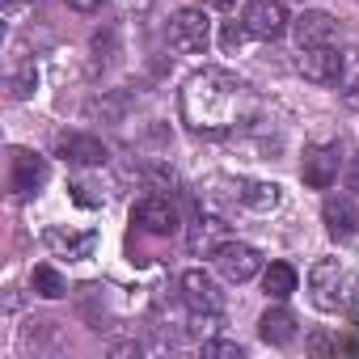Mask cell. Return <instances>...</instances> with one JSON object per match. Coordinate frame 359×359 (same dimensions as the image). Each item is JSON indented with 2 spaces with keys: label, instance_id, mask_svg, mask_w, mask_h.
I'll list each match as a JSON object with an SVG mask.
<instances>
[{
  "label": "cell",
  "instance_id": "16",
  "mask_svg": "<svg viewBox=\"0 0 359 359\" xmlns=\"http://www.w3.org/2000/svg\"><path fill=\"white\" fill-rule=\"evenodd\" d=\"M262 287H266L271 300H287V296L296 292V271H292L287 262H271L266 275H262Z\"/></svg>",
  "mask_w": 359,
  "mask_h": 359
},
{
  "label": "cell",
  "instance_id": "20",
  "mask_svg": "<svg viewBox=\"0 0 359 359\" xmlns=\"http://www.w3.org/2000/svg\"><path fill=\"white\" fill-rule=\"evenodd\" d=\"M342 93H351V89H359V51L355 47H346L342 51V60H338V81H334Z\"/></svg>",
  "mask_w": 359,
  "mask_h": 359
},
{
  "label": "cell",
  "instance_id": "3",
  "mask_svg": "<svg viewBox=\"0 0 359 359\" xmlns=\"http://www.w3.org/2000/svg\"><path fill=\"white\" fill-rule=\"evenodd\" d=\"M346 275H342V266L334 262V258H321V262H313V271H309V292H313V304L321 309V313H338L342 304H346Z\"/></svg>",
  "mask_w": 359,
  "mask_h": 359
},
{
  "label": "cell",
  "instance_id": "21",
  "mask_svg": "<svg viewBox=\"0 0 359 359\" xmlns=\"http://www.w3.org/2000/svg\"><path fill=\"white\" fill-rule=\"evenodd\" d=\"M34 81H39V72H34V64H26V68H18V72L9 76V97H13V102H22V97H30V93H34Z\"/></svg>",
  "mask_w": 359,
  "mask_h": 359
},
{
  "label": "cell",
  "instance_id": "19",
  "mask_svg": "<svg viewBox=\"0 0 359 359\" xmlns=\"http://www.w3.org/2000/svg\"><path fill=\"white\" fill-rule=\"evenodd\" d=\"M30 287H34L39 296H47V300H60V296H68V283H64V275H60L55 266H34V275H30Z\"/></svg>",
  "mask_w": 359,
  "mask_h": 359
},
{
  "label": "cell",
  "instance_id": "5",
  "mask_svg": "<svg viewBox=\"0 0 359 359\" xmlns=\"http://www.w3.org/2000/svg\"><path fill=\"white\" fill-rule=\"evenodd\" d=\"M216 266H220V275H224V279L245 283V279H254V275L262 271V254H258L254 245L229 241V245H220V250H216Z\"/></svg>",
  "mask_w": 359,
  "mask_h": 359
},
{
  "label": "cell",
  "instance_id": "9",
  "mask_svg": "<svg viewBox=\"0 0 359 359\" xmlns=\"http://www.w3.org/2000/svg\"><path fill=\"white\" fill-rule=\"evenodd\" d=\"M321 216H325V229H330L334 241H351L359 233V208H355L351 195H330L325 208H321Z\"/></svg>",
  "mask_w": 359,
  "mask_h": 359
},
{
  "label": "cell",
  "instance_id": "11",
  "mask_svg": "<svg viewBox=\"0 0 359 359\" xmlns=\"http://www.w3.org/2000/svg\"><path fill=\"white\" fill-rule=\"evenodd\" d=\"M229 241H233V237H229V224H224V220H216V216L195 220V229L187 233V250H191V254H203V258H208V254L216 258V250H220V245H229Z\"/></svg>",
  "mask_w": 359,
  "mask_h": 359
},
{
  "label": "cell",
  "instance_id": "4",
  "mask_svg": "<svg viewBox=\"0 0 359 359\" xmlns=\"http://www.w3.org/2000/svg\"><path fill=\"white\" fill-rule=\"evenodd\" d=\"M245 30L254 34V39H279L283 30H287V5L283 0H250L245 5Z\"/></svg>",
  "mask_w": 359,
  "mask_h": 359
},
{
  "label": "cell",
  "instance_id": "10",
  "mask_svg": "<svg viewBox=\"0 0 359 359\" xmlns=\"http://www.w3.org/2000/svg\"><path fill=\"white\" fill-rule=\"evenodd\" d=\"M47 182V161L30 148H18L13 152V191L18 195H34L39 187Z\"/></svg>",
  "mask_w": 359,
  "mask_h": 359
},
{
  "label": "cell",
  "instance_id": "23",
  "mask_svg": "<svg viewBox=\"0 0 359 359\" xmlns=\"http://www.w3.org/2000/svg\"><path fill=\"white\" fill-rule=\"evenodd\" d=\"M245 22H229L224 26V34H220V43H224V51H241V43H245Z\"/></svg>",
  "mask_w": 359,
  "mask_h": 359
},
{
  "label": "cell",
  "instance_id": "26",
  "mask_svg": "<svg viewBox=\"0 0 359 359\" xmlns=\"http://www.w3.org/2000/svg\"><path fill=\"white\" fill-rule=\"evenodd\" d=\"M203 5H208V9H233L237 0H203Z\"/></svg>",
  "mask_w": 359,
  "mask_h": 359
},
{
  "label": "cell",
  "instance_id": "2",
  "mask_svg": "<svg viewBox=\"0 0 359 359\" xmlns=\"http://www.w3.org/2000/svg\"><path fill=\"white\" fill-rule=\"evenodd\" d=\"M212 43V22L203 9H177L169 22V47L177 55H203Z\"/></svg>",
  "mask_w": 359,
  "mask_h": 359
},
{
  "label": "cell",
  "instance_id": "17",
  "mask_svg": "<svg viewBox=\"0 0 359 359\" xmlns=\"http://www.w3.org/2000/svg\"><path fill=\"white\" fill-rule=\"evenodd\" d=\"M241 203L250 212H275L279 208V187L275 182H245L241 187Z\"/></svg>",
  "mask_w": 359,
  "mask_h": 359
},
{
  "label": "cell",
  "instance_id": "13",
  "mask_svg": "<svg viewBox=\"0 0 359 359\" xmlns=\"http://www.w3.org/2000/svg\"><path fill=\"white\" fill-rule=\"evenodd\" d=\"M60 152H64V161L85 165V169L106 165V144L93 140V135H60Z\"/></svg>",
  "mask_w": 359,
  "mask_h": 359
},
{
  "label": "cell",
  "instance_id": "8",
  "mask_svg": "<svg viewBox=\"0 0 359 359\" xmlns=\"http://www.w3.org/2000/svg\"><path fill=\"white\" fill-rule=\"evenodd\" d=\"M135 224H140L144 233H152V237H169V233L177 229V208H173L169 199H161V195L140 199V203H135Z\"/></svg>",
  "mask_w": 359,
  "mask_h": 359
},
{
  "label": "cell",
  "instance_id": "15",
  "mask_svg": "<svg viewBox=\"0 0 359 359\" xmlns=\"http://www.w3.org/2000/svg\"><path fill=\"white\" fill-rule=\"evenodd\" d=\"M258 334L271 342V346H287L296 338V317L287 309H266L262 321H258Z\"/></svg>",
  "mask_w": 359,
  "mask_h": 359
},
{
  "label": "cell",
  "instance_id": "28",
  "mask_svg": "<svg viewBox=\"0 0 359 359\" xmlns=\"http://www.w3.org/2000/svg\"><path fill=\"white\" fill-rule=\"evenodd\" d=\"M131 5H135V9H148V5H152V0H131Z\"/></svg>",
  "mask_w": 359,
  "mask_h": 359
},
{
  "label": "cell",
  "instance_id": "12",
  "mask_svg": "<svg viewBox=\"0 0 359 359\" xmlns=\"http://www.w3.org/2000/svg\"><path fill=\"white\" fill-rule=\"evenodd\" d=\"M182 296H187L191 309H220L224 304V292L208 271H187L182 275Z\"/></svg>",
  "mask_w": 359,
  "mask_h": 359
},
{
  "label": "cell",
  "instance_id": "24",
  "mask_svg": "<svg viewBox=\"0 0 359 359\" xmlns=\"http://www.w3.org/2000/svg\"><path fill=\"white\" fill-rule=\"evenodd\" d=\"M68 9H76V13H97L102 9V0H64Z\"/></svg>",
  "mask_w": 359,
  "mask_h": 359
},
{
  "label": "cell",
  "instance_id": "7",
  "mask_svg": "<svg viewBox=\"0 0 359 359\" xmlns=\"http://www.w3.org/2000/svg\"><path fill=\"white\" fill-rule=\"evenodd\" d=\"M338 60H342V51H334L330 43H321V47H300L296 68H300V76H304V81L330 85V81H338Z\"/></svg>",
  "mask_w": 359,
  "mask_h": 359
},
{
  "label": "cell",
  "instance_id": "1",
  "mask_svg": "<svg viewBox=\"0 0 359 359\" xmlns=\"http://www.w3.org/2000/svg\"><path fill=\"white\" fill-rule=\"evenodd\" d=\"M254 110H258V102H254L250 85L237 81L233 72H220V68L191 76L187 89H182V114H187V123L195 131H208V135L250 123Z\"/></svg>",
  "mask_w": 359,
  "mask_h": 359
},
{
  "label": "cell",
  "instance_id": "22",
  "mask_svg": "<svg viewBox=\"0 0 359 359\" xmlns=\"http://www.w3.org/2000/svg\"><path fill=\"white\" fill-rule=\"evenodd\" d=\"M203 355H224V359H241L245 346L241 342H224V338H208L203 342Z\"/></svg>",
  "mask_w": 359,
  "mask_h": 359
},
{
  "label": "cell",
  "instance_id": "25",
  "mask_svg": "<svg viewBox=\"0 0 359 359\" xmlns=\"http://www.w3.org/2000/svg\"><path fill=\"white\" fill-rule=\"evenodd\" d=\"M22 5H30V0H5V18H18Z\"/></svg>",
  "mask_w": 359,
  "mask_h": 359
},
{
  "label": "cell",
  "instance_id": "18",
  "mask_svg": "<svg viewBox=\"0 0 359 359\" xmlns=\"http://www.w3.org/2000/svg\"><path fill=\"white\" fill-rule=\"evenodd\" d=\"M47 245L68 254V258H89L97 245V233H81V237H64V233H47Z\"/></svg>",
  "mask_w": 359,
  "mask_h": 359
},
{
  "label": "cell",
  "instance_id": "14",
  "mask_svg": "<svg viewBox=\"0 0 359 359\" xmlns=\"http://www.w3.org/2000/svg\"><path fill=\"white\" fill-rule=\"evenodd\" d=\"M334 39V18L330 13H300L296 18V43L300 47H321V43H330Z\"/></svg>",
  "mask_w": 359,
  "mask_h": 359
},
{
  "label": "cell",
  "instance_id": "6",
  "mask_svg": "<svg viewBox=\"0 0 359 359\" xmlns=\"http://www.w3.org/2000/svg\"><path fill=\"white\" fill-rule=\"evenodd\" d=\"M300 177H304V182H309L313 191L334 187V177H338V148H334V144H313V148L304 152Z\"/></svg>",
  "mask_w": 359,
  "mask_h": 359
},
{
  "label": "cell",
  "instance_id": "27",
  "mask_svg": "<svg viewBox=\"0 0 359 359\" xmlns=\"http://www.w3.org/2000/svg\"><path fill=\"white\" fill-rule=\"evenodd\" d=\"M351 191H359V156L351 161Z\"/></svg>",
  "mask_w": 359,
  "mask_h": 359
}]
</instances>
